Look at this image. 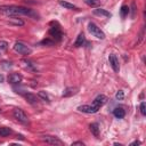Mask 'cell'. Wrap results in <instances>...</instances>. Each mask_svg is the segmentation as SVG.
I'll return each mask as SVG.
<instances>
[{
	"label": "cell",
	"instance_id": "cell-1",
	"mask_svg": "<svg viewBox=\"0 0 146 146\" xmlns=\"http://www.w3.org/2000/svg\"><path fill=\"white\" fill-rule=\"evenodd\" d=\"M0 11L11 17H18L19 15H27V16H34V17L38 16L33 10L25 7H18V6H1Z\"/></svg>",
	"mask_w": 146,
	"mask_h": 146
},
{
	"label": "cell",
	"instance_id": "cell-2",
	"mask_svg": "<svg viewBox=\"0 0 146 146\" xmlns=\"http://www.w3.org/2000/svg\"><path fill=\"white\" fill-rule=\"evenodd\" d=\"M88 30H89V32H90L94 36H96L97 39H100V40L105 39V33H104V32L100 30V27H98L95 23L90 22V23L88 24Z\"/></svg>",
	"mask_w": 146,
	"mask_h": 146
},
{
	"label": "cell",
	"instance_id": "cell-3",
	"mask_svg": "<svg viewBox=\"0 0 146 146\" xmlns=\"http://www.w3.org/2000/svg\"><path fill=\"white\" fill-rule=\"evenodd\" d=\"M14 50L21 55H30L32 52V49L30 47H27L25 43L23 42H16L14 44Z\"/></svg>",
	"mask_w": 146,
	"mask_h": 146
},
{
	"label": "cell",
	"instance_id": "cell-4",
	"mask_svg": "<svg viewBox=\"0 0 146 146\" xmlns=\"http://www.w3.org/2000/svg\"><path fill=\"white\" fill-rule=\"evenodd\" d=\"M13 115H14V117H15L18 122H21V123H27V122H29L27 115H26L25 112H24L23 110H21V108H15L14 112H13Z\"/></svg>",
	"mask_w": 146,
	"mask_h": 146
},
{
	"label": "cell",
	"instance_id": "cell-5",
	"mask_svg": "<svg viewBox=\"0 0 146 146\" xmlns=\"http://www.w3.org/2000/svg\"><path fill=\"white\" fill-rule=\"evenodd\" d=\"M41 140L44 141L46 144H49V145H57V146H63L64 143L56 136H42L41 137Z\"/></svg>",
	"mask_w": 146,
	"mask_h": 146
},
{
	"label": "cell",
	"instance_id": "cell-6",
	"mask_svg": "<svg viewBox=\"0 0 146 146\" xmlns=\"http://www.w3.org/2000/svg\"><path fill=\"white\" fill-rule=\"evenodd\" d=\"M108 62H110V64H111L113 71H114L115 73H119V71H120V64H119L117 57H116L114 54H111V55L108 56Z\"/></svg>",
	"mask_w": 146,
	"mask_h": 146
},
{
	"label": "cell",
	"instance_id": "cell-7",
	"mask_svg": "<svg viewBox=\"0 0 146 146\" xmlns=\"http://www.w3.org/2000/svg\"><path fill=\"white\" fill-rule=\"evenodd\" d=\"M49 34H50L51 38H54V41H59L62 39V35H63L59 26H57V27H55V26L50 27L49 29Z\"/></svg>",
	"mask_w": 146,
	"mask_h": 146
},
{
	"label": "cell",
	"instance_id": "cell-8",
	"mask_svg": "<svg viewBox=\"0 0 146 146\" xmlns=\"http://www.w3.org/2000/svg\"><path fill=\"white\" fill-rule=\"evenodd\" d=\"M106 102H107V97H106L105 95H98V96L94 99V102H92V104H91V105L99 110V108H100V107H102Z\"/></svg>",
	"mask_w": 146,
	"mask_h": 146
},
{
	"label": "cell",
	"instance_id": "cell-9",
	"mask_svg": "<svg viewBox=\"0 0 146 146\" xmlns=\"http://www.w3.org/2000/svg\"><path fill=\"white\" fill-rule=\"evenodd\" d=\"M78 110L80 112H83V113H89V114H94V113H97L99 110L96 108L95 106L92 105H81L78 107Z\"/></svg>",
	"mask_w": 146,
	"mask_h": 146
},
{
	"label": "cell",
	"instance_id": "cell-10",
	"mask_svg": "<svg viewBox=\"0 0 146 146\" xmlns=\"http://www.w3.org/2000/svg\"><path fill=\"white\" fill-rule=\"evenodd\" d=\"M22 81V75L18 73H11L8 76V82L13 83V84H18Z\"/></svg>",
	"mask_w": 146,
	"mask_h": 146
},
{
	"label": "cell",
	"instance_id": "cell-11",
	"mask_svg": "<svg viewBox=\"0 0 146 146\" xmlns=\"http://www.w3.org/2000/svg\"><path fill=\"white\" fill-rule=\"evenodd\" d=\"M78 88H75V87H68V88H66L64 91H63V94H62V96L63 97H70V96H73V95H75L76 92H78Z\"/></svg>",
	"mask_w": 146,
	"mask_h": 146
},
{
	"label": "cell",
	"instance_id": "cell-12",
	"mask_svg": "<svg viewBox=\"0 0 146 146\" xmlns=\"http://www.w3.org/2000/svg\"><path fill=\"white\" fill-rule=\"evenodd\" d=\"M113 115L116 119H123L125 115V111L123 110V107H115L113 110Z\"/></svg>",
	"mask_w": 146,
	"mask_h": 146
},
{
	"label": "cell",
	"instance_id": "cell-13",
	"mask_svg": "<svg viewBox=\"0 0 146 146\" xmlns=\"http://www.w3.org/2000/svg\"><path fill=\"white\" fill-rule=\"evenodd\" d=\"M94 15H97V16H104V17H111V13L107 11L106 9H103V8H97V9H94Z\"/></svg>",
	"mask_w": 146,
	"mask_h": 146
},
{
	"label": "cell",
	"instance_id": "cell-14",
	"mask_svg": "<svg viewBox=\"0 0 146 146\" xmlns=\"http://www.w3.org/2000/svg\"><path fill=\"white\" fill-rule=\"evenodd\" d=\"M24 97H25V99H26L30 104H35V103L38 102V97H36L35 95L31 94V92H25V94H24Z\"/></svg>",
	"mask_w": 146,
	"mask_h": 146
},
{
	"label": "cell",
	"instance_id": "cell-15",
	"mask_svg": "<svg viewBox=\"0 0 146 146\" xmlns=\"http://www.w3.org/2000/svg\"><path fill=\"white\" fill-rule=\"evenodd\" d=\"M84 42H86L84 34H83V33H79V35H78V38H76V40H75V42H74V46H75V47H81V46H83Z\"/></svg>",
	"mask_w": 146,
	"mask_h": 146
},
{
	"label": "cell",
	"instance_id": "cell-16",
	"mask_svg": "<svg viewBox=\"0 0 146 146\" xmlns=\"http://www.w3.org/2000/svg\"><path fill=\"white\" fill-rule=\"evenodd\" d=\"M89 129L91 131V133L95 136V137H98L99 136V125L98 123H91L89 125Z\"/></svg>",
	"mask_w": 146,
	"mask_h": 146
},
{
	"label": "cell",
	"instance_id": "cell-17",
	"mask_svg": "<svg viewBox=\"0 0 146 146\" xmlns=\"http://www.w3.org/2000/svg\"><path fill=\"white\" fill-rule=\"evenodd\" d=\"M59 5H60V6H63V7H64V8H66V9H72V10L78 9V7H76L75 5L70 3V2H67V1H64V0H59Z\"/></svg>",
	"mask_w": 146,
	"mask_h": 146
},
{
	"label": "cell",
	"instance_id": "cell-18",
	"mask_svg": "<svg viewBox=\"0 0 146 146\" xmlns=\"http://www.w3.org/2000/svg\"><path fill=\"white\" fill-rule=\"evenodd\" d=\"M8 23H9V24H11V25H17V26H23V25H24V22H23L22 19L17 18V17L11 18V19H10Z\"/></svg>",
	"mask_w": 146,
	"mask_h": 146
},
{
	"label": "cell",
	"instance_id": "cell-19",
	"mask_svg": "<svg viewBox=\"0 0 146 146\" xmlns=\"http://www.w3.org/2000/svg\"><path fill=\"white\" fill-rule=\"evenodd\" d=\"M10 133H11V130H10L9 128H7V127L0 128V137H7V136H9Z\"/></svg>",
	"mask_w": 146,
	"mask_h": 146
},
{
	"label": "cell",
	"instance_id": "cell-20",
	"mask_svg": "<svg viewBox=\"0 0 146 146\" xmlns=\"http://www.w3.org/2000/svg\"><path fill=\"white\" fill-rule=\"evenodd\" d=\"M38 97H39L40 99L44 100V102H49V96H48L47 92L43 91V90H40V91L38 92Z\"/></svg>",
	"mask_w": 146,
	"mask_h": 146
},
{
	"label": "cell",
	"instance_id": "cell-21",
	"mask_svg": "<svg viewBox=\"0 0 146 146\" xmlns=\"http://www.w3.org/2000/svg\"><path fill=\"white\" fill-rule=\"evenodd\" d=\"M84 2L90 7H98L100 5V0H84Z\"/></svg>",
	"mask_w": 146,
	"mask_h": 146
},
{
	"label": "cell",
	"instance_id": "cell-22",
	"mask_svg": "<svg viewBox=\"0 0 146 146\" xmlns=\"http://www.w3.org/2000/svg\"><path fill=\"white\" fill-rule=\"evenodd\" d=\"M128 14H129V7L128 6H122L121 7V10H120L121 17H125Z\"/></svg>",
	"mask_w": 146,
	"mask_h": 146
},
{
	"label": "cell",
	"instance_id": "cell-23",
	"mask_svg": "<svg viewBox=\"0 0 146 146\" xmlns=\"http://www.w3.org/2000/svg\"><path fill=\"white\" fill-rule=\"evenodd\" d=\"M55 41L54 40H50V39H44L40 42V44H43V46H54Z\"/></svg>",
	"mask_w": 146,
	"mask_h": 146
},
{
	"label": "cell",
	"instance_id": "cell-24",
	"mask_svg": "<svg viewBox=\"0 0 146 146\" xmlns=\"http://www.w3.org/2000/svg\"><path fill=\"white\" fill-rule=\"evenodd\" d=\"M115 98H116L117 100H122V99L124 98V94H123V91H122V90H119V91L115 94Z\"/></svg>",
	"mask_w": 146,
	"mask_h": 146
},
{
	"label": "cell",
	"instance_id": "cell-25",
	"mask_svg": "<svg viewBox=\"0 0 146 146\" xmlns=\"http://www.w3.org/2000/svg\"><path fill=\"white\" fill-rule=\"evenodd\" d=\"M7 48H8V43H7V41L0 40V50H7Z\"/></svg>",
	"mask_w": 146,
	"mask_h": 146
},
{
	"label": "cell",
	"instance_id": "cell-26",
	"mask_svg": "<svg viewBox=\"0 0 146 146\" xmlns=\"http://www.w3.org/2000/svg\"><path fill=\"white\" fill-rule=\"evenodd\" d=\"M140 113H141V115H146V105L144 102H141V104H140Z\"/></svg>",
	"mask_w": 146,
	"mask_h": 146
},
{
	"label": "cell",
	"instance_id": "cell-27",
	"mask_svg": "<svg viewBox=\"0 0 146 146\" xmlns=\"http://www.w3.org/2000/svg\"><path fill=\"white\" fill-rule=\"evenodd\" d=\"M23 63H24V64H25L30 70H35V67L33 66V64H32L31 62H29V60H23Z\"/></svg>",
	"mask_w": 146,
	"mask_h": 146
},
{
	"label": "cell",
	"instance_id": "cell-28",
	"mask_svg": "<svg viewBox=\"0 0 146 146\" xmlns=\"http://www.w3.org/2000/svg\"><path fill=\"white\" fill-rule=\"evenodd\" d=\"M75 145H81V146H83L84 144H83L82 141H74V143L72 144V146H75Z\"/></svg>",
	"mask_w": 146,
	"mask_h": 146
},
{
	"label": "cell",
	"instance_id": "cell-29",
	"mask_svg": "<svg viewBox=\"0 0 146 146\" xmlns=\"http://www.w3.org/2000/svg\"><path fill=\"white\" fill-rule=\"evenodd\" d=\"M140 144V141H138V140H135V141H132L130 145H139Z\"/></svg>",
	"mask_w": 146,
	"mask_h": 146
},
{
	"label": "cell",
	"instance_id": "cell-30",
	"mask_svg": "<svg viewBox=\"0 0 146 146\" xmlns=\"http://www.w3.org/2000/svg\"><path fill=\"white\" fill-rule=\"evenodd\" d=\"M3 80H5L3 75H2V74H0V83H1V82H3Z\"/></svg>",
	"mask_w": 146,
	"mask_h": 146
}]
</instances>
